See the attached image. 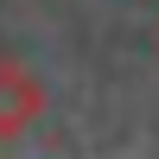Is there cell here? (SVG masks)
I'll return each instance as SVG.
<instances>
[{
	"label": "cell",
	"instance_id": "cell-1",
	"mask_svg": "<svg viewBox=\"0 0 159 159\" xmlns=\"http://www.w3.org/2000/svg\"><path fill=\"white\" fill-rule=\"evenodd\" d=\"M45 115V89L25 64H0V140L25 134V127Z\"/></svg>",
	"mask_w": 159,
	"mask_h": 159
}]
</instances>
